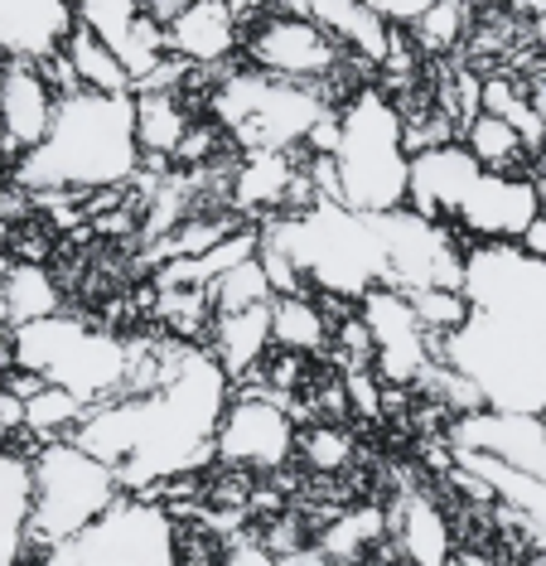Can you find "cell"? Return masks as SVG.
<instances>
[{"mask_svg": "<svg viewBox=\"0 0 546 566\" xmlns=\"http://www.w3.org/2000/svg\"><path fill=\"white\" fill-rule=\"evenodd\" d=\"M334 102L324 87L285 83L262 69H228L218 87H208V122L223 126L238 150H291L301 146Z\"/></svg>", "mask_w": 546, "mask_h": 566, "instance_id": "ba28073f", "label": "cell"}, {"mask_svg": "<svg viewBox=\"0 0 546 566\" xmlns=\"http://www.w3.org/2000/svg\"><path fill=\"white\" fill-rule=\"evenodd\" d=\"M407 30L416 34V44H421L426 54H445V49H454L464 40V30H470V0H431Z\"/></svg>", "mask_w": 546, "mask_h": 566, "instance_id": "1f68e13d", "label": "cell"}, {"mask_svg": "<svg viewBox=\"0 0 546 566\" xmlns=\"http://www.w3.org/2000/svg\"><path fill=\"white\" fill-rule=\"evenodd\" d=\"M358 315L372 334V373L382 378V388H411L426 378L431 368V339H426L421 319L411 311V295L392 286V281H377L358 295Z\"/></svg>", "mask_w": 546, "mask_h": 566, "instance_id": "7c38bea8", "label": "cell"}, {"mask_svg": "<svg viewBox=\"0 0 546 566\" xmlns=\"http://www.w3.org/2000/svg\"><path fill=\"white\" fill-rule=\"evenodd\" d=\"M24 513H30V455L0 446V566H24Z\"/></svg>", "mask_w": 546, "mask_h": 566, "instance_id": "603a6c76", "label": "cell"}, {"mask_svg": "<svg viewBox=\"0 0 546 566\" xmlns=\"http://www.w3.org/2000/svg\"><path fill=\"white\" fill-rule=\"evenodd\" d=\"M238 54L252 63V69L271 73V78L324 87L334 107L348 97V87H339L344 73L354 69V63H372L363 54H348L324 24L305 20V15H281V10H262L256 20L242 24Z\"/></svg>", "mask_w": 546, "mask_h": 566, "instance_id": "30bf717a", "label": "cell"}, {"mask_svg": "<svg viewBox=\"0 0 546 566\" xmlns=\"http://www.w3.org/2000/svg\"><path fill=\"white\" fill-rule=\"evenodd\" d=\"M407 295H411V311L421 319L426 339H431V349L470 319V295H464V286H416Z\"/></svg>", "mask_w": 546, "mask_h": 566, "instance_id": "4dcf8cb0", "label": "cell"}, {"mask_svg": "<svg viewBox=\"0 0 546 566\" xmlns=\"http://www.w3.org/2000/svg\"><path fill=\"white\" fill-rule=\"evenodd\" d=\"M203 349L213 354V364L228 373V382L252 378L256 364L271 349V305H252V311L213 315V325L203 334Z\"/></svg>", "mask_w": 546, "mask_h": 566, "instance_id": "ffe728a7", "label": "cell"}, {"mask_svg": "<svg viewBox=\"0 0 546 566\" xmlns=\"http://www.w3.org/2000/svg\"><path fill=\"white\" fill-rule=\"evenodd\" d=\"M0 446H15V450H24V455H34V436L24 431V397H15L0 382Z\"/></svg>", "mask_w": 546, "mask_h": 566, "instance_id": "e575fe53", "label": "cell"}, {"mask_svg": "<svg viewBox=\"0 0 546 566\" xmlns=\"http://www.w3.org/2000/svg\"><path fill=\"white\" fill-rule=\"evenodd\" d=\"M484 170L460 140L445 146H426L411 156V175H407V209L431 218V223H450L460 209L464 189L474 185V175Z\"/></svg>", "mask_w": 546, "mask_h": 566, "instance_id": "9a60e30c", "label": "cell"}, {"mask_svg": "<svg viewBox=\"0 0 546 566\" xmlns=\"http://www.w3.org/2000/svg\"><path fill=\"white\" fill-rule=\"evenodd\" d=\"M63 311V286L44 262H0V325H30V319L59 315Z\"/></svg>", "mask_w": 546, "mask_h": 566, "instance_id": "44dd1931", "label": "cell"}, {"mask_svg": "<svg viewBox=\"0 0 546 566\" xmlns=\"http://www.w3.org/2000/svg\"><path fill=\"white\" fill-rule=\"evenodd\" d=\"M542 209V189L527 170H479L474 185L464 189L460 209H454L450 228L470 242H517V233L532 223Z\"/></svg>", "mask_w": 546, "mask_h": 566, "instance_id": "4fadbf2b", "label": "cell"}, {"mask_svg": "<svg viewBox=\"0 0 546 566\" xmlns=\"http://www.w3.org/2000/svg\"><path fill=\"white\" fill-rule=\"evenodd\" d=\"M354 455H358V446L344 421H301L295 427V460H305V470L344 474L354 465Z\"/></svg>", "mask_w": 546, "mask_h": 566, "instance_id": "4316f807", "label": "cell"}, {"mask_svg": "<svg viewBox=\"0 0 546 566\" xmlns=\"http://www.w3.org/2000/svg\"><path fill=\"white\" fill-rule=\"evenodd\" d=\"M59 49H63V59H69L77 87H93V93H112V97L132 93V73L122 69V59H116L112 49L102 44L93 30H87V24L73 20Z\"/></svg>", "mask_w": 546, "mask_h": 566, "instance_id": "cb8c5ba5", "label": "cell"}, {"mask_svg": "<svg viewBox=\"0 0 546 566\" xmlns=\"http://www.w3.org/2000/svg\"><path fill=\"white\" fill-rule=\"evenodd\" d=\"M136 107V146H140V165L150 170H170L175 146L185 140L193 112L185 107L179 87H136L132 93Z\"/></svg>", "mask_w": 546, "mask_h": 566, "instance_id": "d6986e66", "label": "cell"}, {"mask_svg": "<svg viewBox=\"0 0 546 566\" xmlns=\"http://www.w3.org/2000/svg\"><path fill=\"white\" fill-rule=\"evenodd\" d=\"M329 334L334 325L324 319L315 291H295V295H271V344L305 358L329 354Z\"/></svg>", "mask_w": 546, "mask_h": 566, "instance_id": "7402d4cb", "label": "cell"}, {"mask_svg": "<svg viewBox=\"0 0 546 566\" xmlns=\"http://www.w3.org/2000/svg\"><path fill=\"white\" fill-rule=\"evenodd\" d=\"M517 566H546V547H542V543H532V547L523 552V562H517Z\"/></svg>", "mask_w": 546, "mask_h": 566, "instance_id": "60d3db41", "label": "cell"}, {"mask_svg": "<svg viewBox=\"0 0 546 566\" xmlns=\"http://www.w3.org/2000/svg\"><path fill=\"white\" fill-rule=\"evenodd\" d=\"M470 319L435 344L454 373L479 388L484 407L542 411L546 407V262L513 242L464 248Z\"/></svg>", "mask_w": 546, "mask_h": 566, "instance_id": "6da1fadb", "label": "cell"}, {"mask_svg": "<svg viewBox=\"0 0 546 566\" xmlns=\"http://www.w3.org/2000/svg\"><path fill=\"white\" fill-rule=\"evenodd\" d=\"M69 6H73V0H69Z\"/></svg>", "mask_w": 546, "mask_h": 566, "instance_id": "ee69618b", "label": "cell"}, {"mask_svg": "<svg viewBox=\"0 0 546 566\" xmlns=\"http://www.w3.org/2000/svg\"><path fill=\"white\" fill-rule=\"evenodd\" d=\"M358 6H368L372 15H382L387 24H397V30H407V24L421 15L431 0H358Z\"/></svg>", "mask_w": 546, "mask_h": 566, "instance_id": "8d00e7d4", "label": "cell"}, {"mask_svg": "<svg viewBox=\"0 0 546 566\" xmlns=\"http://www.w3.org/2000/svg\"><path fill=\"white\" fill-rule=\"evenodd\" d=\"M24 566H179V527L155 499L122 494L93 527Z\"/></svg>", "mask_w": 546, "mask_h": 566, "instance_id": "9c48e42d", "label": "cell"}, {"mask_svg": "<svg viewBox=\"0 0 546 566\" xmlns=\"http://www.w3.org/2000/svg\"><path fill=\"white\" fill-rule=\"evenodd\" d=\"M165 44H170V54L185 59L189 69H223L242 44V24L232 15L228 0H189V6L165 24Z\"/></svg>", "mask_w": 546, "mask_h": 566, "instance_id": "2e32d148", "label": "cell"}, {"mask_svg": "<svg viewBox=\"0 0 546 566\" xmlns=\"http://www.w3.org/2000/svg\"><path fill=\"white\" fill-rule=\"evenodd\" d=\"M387 537V509H339L334 518H324L315 527V543L324 547L329 562H354V557H368V552Z\"/></svg>", "mask_w": 546, "mask_h": 566, "instance_id": "d4e9b609", "label": "cell"}, {"mask_svg": "<svg viewBox=\"0 0 546 566\" xmlns=\"http://www.w3.org/2000/svg\"><path fill=\"white\" fill-rule=\"evenodd\" d=\"M387 537L397 543L407 566H445L454 552V523L426 489H401L387 509Z\"/></svg>", "mask_w": 546, "mask_h": 566, "instance_id": "e0dca14e", "label": "cell"}, {"mask_svg": "<svg viewBox=\"0 0 546 566\" xmlns=\"http://www.w3.org/2000/svg\"><path fill=\"white\" fill-rule=\"evenodd\" d=\"M295 397L266 388L262 378H242L232 382L228 407L218 417L213 431V460L232 470H252L271 474L295 460Z\"/></svg>", "mask_w": 546, "mask_h": 566, "instance_id": "8fae6325", "label": "cell"}, {"mask_svg": "<svg viewBox=\"0 0 546 566\" xmlns=\"http://www.w3.org/2000/svg\"><path fill=\"white\" fill-rule=\"evenodd\" d=\"M517 252H527V256H537V262H546V213L537 209L532 213V223L517 233V242H513Z\"/></svg>", "mask_w": 546, "mask_h": 566, "instance_id": "74e56055", "label": "cell"}, {"mask_svg": "<svg viewBox=\"0 0 546 566\" xmlns=\"http://www.w3.org/2000/svg\"><path fill=\"white\" fill-rule=\"evenodd\" d=\"M83 411H87L83 397H73L69 388H59V382H44L39 392L24 397V431H30L34 441H59V436L77 431Z\"/></svg>", "mask_w": 546, "mask_h": 566, "instance_id": "f1b7e54d", "label": "cell"}, {"mask_svg": "<svg viewBox=\"0 0 546 566\" xmlns=\"http://www.w3.org/2000/svg\"><path fill=\"white\" fill-rule=\"evenodd\" d=\"M542 78H546V69H542Z\"/></svg>", "mask_w": 546, "mask_h": 566, "instance_id": "7bdbcfd3", "label": "cell"}, {"mask_svg": "<svg viewBox=\"0 0 546 566\" xmlns=\"http://www.w3.org/2000/svg\"><path fill=\"white\" fill-rule=\"evenodd\" d=\"M532 40H537V49L546 54V0L537 6V15H532Z\"/></svg>", "mask_w": 546, "mask_h": 566, "instance_id": "ab89813d", "label": "cell"}, {"mask_svg": "<svg viewBox=\"0 0 546 566\" xmlns=\"http://www.w3.org/2000/svg\"><path fill=\"white\" fill-rule=\"evenodd\" d=\"M276 566H334V562L324 557V547L315 543V537H309V543H301L295 552H281Z\"/></svg>", "mask_w": 546, "mask_h": 566, "instance_id": "f35d334b", "label": "cell"}, {"mask_svg": "<svg viewBox=\"0 0 546 566\" xmlns=\"http://www.w3.org/2000/svg\"><path fill=\"white\" fill-rule=\"evenodd\" d=\"M218 566H276V552H266V543L256 537V527L228 537L223 552H218Z\"/></svg>", "mask_w": 546, "mask_h": 566, "instance_id": "d590c367", "label": "cell"}, {"mask_svg": "<svg viewBox=\"0 0 546 566\" xmlns=\"http://www.w3.org/2000/svg\"><path fill=\"white\" fill-rule=\"evenodd\" d=\"M339 203L354 213H392L407 203L411 150L401 140V112L377 83L354 87L339 102V146H334Z\"/></svg>", "mask_w": 546, "mask_h": 566, "instance_id": "5b68a950", "label": "cell"}, {"mask_svg": "<svg viewBox=\"0 0 546 566\" xmlns=\"http://www.w3.org/2000/svg\"><path fill=\"white\" fill-rule=\"evenodd\" d=\"M228 373L203 344H189L179 364L146 392H122L87 407L73 441L116 470L122 494H146L170 474L213 465V431L228 407Z\"/></svg>", "mask_w": 546, "mask_h": 566, "instance_id": "7a4b0ae2", "label": "cell"}, {"mask_svg": "<svg viewBox=\"0 0 546 566\" xmlns=\"http://www.w3.org/2000/svg\"><path fill=\"white\" fill-rule=\"evenodd\" d=\"M256 238H262V248L291 256L309 291L358 301L368 286L387 281L382 213H354L339 199H319L305 213L262 218Z\"/></svg>", "mask_w": 546, "mask_h": 566, "instance_id": "277c9868", "label": "cell"}, {"mask_svg": "<svg viewBox=\"0 0 546 566\" xmlns=\"http://www.w3.org/2000/svg\"><path fill=\"white\" fill-rule=\"evenodd\" d=\"M59 93L44 83L34 59H6L0 63V136H6L10 160L39 146L54 122Z\"/></svg>", "mask_w": 546, "mask_h": 566, "instance_id": "5bb4252c", "label": "cell"}, {"mask_svg": "<svg viewBox=\"0 0 546 566\" xmlns=\"http://www.w3.org/2000/svg\"><path fill=\"white\" fill-rule=\"evenodd\" d=\"M348 421H382V378L372 368H344Z\"/></svg>", "mask_w": 546, "mask_h": 566, "instance_id": "836d02e7", "label": "cell"}, {"mask_svg": "<svg viewBox=\"0 0 546 566\" xmlns=\"http://www.w3.org/2000/svg\"><path fill=\"white\" fill-rule=\"evenodd\" d=\"M460 146L470 150L484 170H527L532 165V150L523 146L517 126L493 117V112H474V117L460 126Z\"/></svg>", "mask_w": 546, "mask_h": 566, "instance_id": "484cf974", "label": "cell"}, {"mask_svg": "<svg viewBox=\"0 0 546 566\" xmlns=\"http://www.w3.org/2000/svg\"><path fill=\"white\" fill-rule=\"evenodd\" d=\"M140 15H146V0H73V20L87 24L112 54H116V44L136 30Z\"/></svg>", "mask_w": 546, "mask_h": 566, "instance_id": "d6a6232c", "label": "cell"}, {"mask_svg": "<svg viewBox=\"0 0 546 566\" xmlns=\"http://www.w3.org/2000/svg\"><path fill=\"white\" fill-rule=\"evenodd\" d=\"M122 499L116 470L83 450L73 436L39 441L30 455V513H24V547L30 557L69 543L93 527Z\"/></svg>", "mask_w": 546, "mask_h": 566, "instance_id": "52a82bcc", "label": "cell"}, {"mask_svg": "<svg viewBox=\"0 0 546 566\" xmlns=\"http://www.w3.org/2000/svg\"><path fill=\"white\" fill-rule=\"evenodd\" d=\"M10 170V150H6V136H0V175Z\"/></svg>", "mask_w": 546, "mask_h": 566, "instance_id": "b9f144b4", "label": "cell"}, {"mask_svg": "<svg viewBox=\"0 0 546 566\" xmlns=\"http://www.w3.org/2000/svg\"><path fill=\"white\" fill-rule=\"evenodd\" d=\"M10 368H30L44 382H59L87 407L126 392L132 339L93 325L83 315H44L10 329Z\"/></svg>", "mask_w": 546, "mask_h": 566, "instance_id": "8992f818", "label": "cell"}, {"mask_svg": "<svg viewBox=\"0 0 546 566\" xmlns=\"http://www.w3.org/2000/svg\"><path fill=\"white\" fill-rule=\"evenodd\" d=\"M140 170L136 146V107L132 93L112 97L77 87L59 97L54 122L39 146L10 160V179L30 195H97L122 189Z\"/></svg>", "mask_w": 546, "mask_h": 566, "instance_id": "3957f363", "label": "cell"}, {"mask_svg": "<svg viewBox=\"0 0 546 566\" xmlns=\"http://www.w3.org/2000/svg\"><path fill=\"white\" fill-rule=\"evenodd\" d=\"M155 319H160V334L185 344H203L208 325H213V305H208V286H170L155 291Z\"/></svg>", "mask_w": 546, "mask_h": 566, "instance_id": "83f0119b", "label": "cell"}, {"mask_svg": "<svg viewBox=\"0 0 546 566\" xmlns=\"http://www.w3.org/2000/svg\"><path fill=\"white\" fill-rule=\"evenodd\" d=\"M271 281L262 272V262L256 256H246V262L228 266V272H218L208 281V305H213V315H232V311H252V305H271Z\"/></svg>", "mask_w": 546, "mask_h": 566, "instance_id": "f546056e", "label": "cell"}, {"mask_svg": "<svg viewBox=\"0 0 546 566\" xmlns=\"http://www.w3.org/2000/svg\"><path fill=\"white\" fill-rule=\"evenodd\" d=\"M73 24L69 0H0V63L44 59Z\"/></svg>", "mask_w": 546, "mask_h": 566, "instance_id": "ac0fdd59", "label": "cell"}]
</instances>
